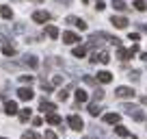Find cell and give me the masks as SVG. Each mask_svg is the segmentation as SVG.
Instances as JSON below:
<instances>
[{"mask_svg": "<svg viewBox=\"0 0 147 139\" xmlns=\"http://www.w3.org/2000/svg\"><path fill=\"white\" fill-rule=\"evenodd\" d=\"M110 24H115L117 28H125L128 26V18H123V15H113V18H110Z\"/></svg>", "mask_w": 147, "mask_h": 139, "instance_id": "52a82bcc", "label": "cell"}, {"mask_svg": "<svg viewBox=\"0 0 147 139\" xmlns=\"http://www.w3.org/2000/svg\"><path fill=\"white\" fill-rule=\"evenodd\" d=\"M63 42L69 44V46H74V44H78V42H80V37L76 35V33H71V31H65V33H63Z\"/></svg>", "mask_w": 147, "mask_h": 139, "instance_id": "8992f818", "label": "cell"}, {"mask_svg": "<svg viewBox=\"0 0 147 139\" xmlns=\"http://www.w3.org/2000/svg\"><path fill=\"white\" fill-rule=\"evenodd\" d=\"M119 120H121L119 113H106V115H104V122H106V124H119Z\"/></svg>", "mask_w": 147, "mask_h": 139, "instance_id": "9c48e42d", "label": "cell"}, {"mask_svg": "<svg viewBox=\"0 0 147 139\" xmlns=\"http://www.w3.org/2000/svg\"><path fill=\"white\" fill-rule=\"evenodd\" d=\"M91 61H100V63H108V61H110V55H108V52H104V50H102V52H97V55H93V59Z\"/></svg>", "mask_w": 147, "mask_h": 139, "instance_id": "8fae6325", "label": "cell"}, {"mask_svg": "<svg viewBox=\"0 0 147 139\" xmlns=\"http://www.w3.org/2000/svg\"><path fill=\"white\" fill-rule=\"evenodd\" d=\"M50 18H52V15L48 13V11H35V13H32V20H35L37 24H46V22H50Z\"/></svg>", "mask_w": 147, "mask_h": 139, "instance_id": "3957f363", "label": "cell"}, {"mask_svg": "<svg viewBox=\"0 0 147 139\" xmlns=\"http://www.w3.org/2000/svg\"><path fill=\"white\" fill-rule=\"evenodd\" d=\"M115 96L117 98H134V89L132 87H117Z\"/></svg>", "mask_w": 147, "mask_h": 139, "instance_id": "5b68a950", "label": "cell"}, {"mask_svg": "<svg viewBox=\"0 0 147 139\" xmlns=\"http://www.w3.org/2000/svg\"><path fill=\"white\" fill-rule=\"evenodd\" d=\"M100 111H102V109H100V104H95V102H91V104H89V113H91L93 117H97V115H100Z\"/></svg>", "mask_w": 147, "mask_h": 139, "instance_id": "7402d4cb", "label": "cell"}, {"mask_svg": "<svg viewBox=\"0 0 147 139\" xmlns=\"http://www.w3.org/2000/svg\"><path fill=\"white\" fill-rule=\"evenodd\" d=\"M39 109H41V111H48V113H54V111H56V107H54V104H52V102H46V100H43L41 104H39Z\"/></svg>", "mask_w": 147, "mask_h": 139, "instance_id": "e0dca14e", "label": "cell"}, {"mask_svg": "<svg viewBox=\"0 0 147 139\" xmlns=\"http://www.w3.org/2000/svg\"><path fill=\"white\" fill-rule=\"evenodd\" d=\"M93 96H95V100H102V98H104V93H102V91H100V89H97V91H95V93H93Z\"/></svg>", "mask_w": 147, "mask_h": 139, "instance_id": "836d02e7", "label": "cell"}, {"mask_svg": "<svg viewBox=\"0 0 147 139\" xmlns=\"http://www.w3.org/2000/svg\"><path fill=\"white\" fill-rule=\"evenodd\" d=\"M41 124H43L41 117H32V126H35V128H37V126H41Z\"/></svg>", "mask_w": 147, "mask_h": 139, "instance_id": "4dcf8cb0", "label": "cell"}, {"mask_svg": "<svg viewBox=\"0 0 147 139\" xmlns=\"http://www.w3.org/2000/svg\"><path fill=\"white\" fill-rule=\"evenodd\" d=\"M48 37H52V39H56V37H59V28H56V26H48Z\"/></svg>", "mask_w": 147, "mask_h": 139, "instance_id": "484cf974", "label": "cell"}, {"mask_svg": "<svg viewBox=\"0 0 147 139\" xmlns=\"http://www.w3.org/2000/svg\"><path fill=\"white\" fill-rule=\"evenodd\" d=\"M145 9H147V0H145Z\"/></svg>", "mask_w": 147, "mask_h": 139, "instance_id": "74e56055", "label": "cell"}, {"mask_svg": "<svg viewBox=\"0 0 147 139\" xmlns=\"http://www.w3.org/2000/svg\"><path fill=\"white\" fill-rule=\"evenodd\" d=\"M113 7H115L117 11H125V9H128V7H125V2H123V0H113Z\"/></svg>", "mask_w": 147, "mask_h": 139, "instance_id": "d4e9b609", "label": "cell"}, {"mask_svg": "<svg viewBox=\"0 0 147 139\" xmlns=\"http://www.w3.org/2000/svg\"><path fill=\"white\" fill-rule=\"evenodd\" d=\"M67 96H69V89H67V87L59 91V100H61V102H63V100H67Z\"/></svg>", "mask_w": 147, "mask_h": 139, "instance_id": "83f0119b", "label": "cell"}, {"mask_svg": "<svg viewBox=\"0 0 147 139\" xmlns=\"http://www.w3.org/2000/svg\"><path fill=\"white\" fill-rule=\"evenodd\" d=\"M67 124H69V128H71V130H82V117H80V115H69L67 117Z\"/></svg>", "mask_w": 147, "mask_h": 139, "instance_id": "7a4b0ae2", "label": "cell"}, {"mask_svg": "<svg viewBox=\"0 0 147 139\" xmlns=\"http://www.w3.org/2000/svg\"><path fill=\"white\" fill-rule=\"evenodd\" d=\"M95 9H97V11H102V9H106V5H104V2H102V0H97V5H95Z\"/></svg>", "mask_w": 147, "mask_h": 139, "instance_id": "d6a6232c", "label": "cell"}, {"mask_svg": "<svg viewBox=\"0 0 147 139\" xmlns=\"http://www.w3.org/2000/svg\"><path fill=\"white\" fill-rule=\"evenodd\" d=\"M30 115H32V109H22V111H20V120H22V122H28V120H30Z\"/></svg>", "mask_w": 147, "mask_h": 139, "instance_id": "d6986e66", "label": "cell"}, {"mask_svg": "<svg viewBox=\"0 0 147 139\" xmlns=\"http://www.w3.org/2000/svg\"><path fill=\"white\" fill-rule=\"evenodd\" d=\"M18 96H20V100H24V102H28V100H32L35 98V91H32L30 87H20V91H18Z\"/></svg>", "mask_w": 147, "mask_h": 139, "instance_id": "277c9868", "label": "cell"}, {"mask_svg": "<svg viewBox=\"0 0 147 139\" xmlns=\"http://www.w3.org/2000/svg\"><path fill=\"white\" fill-rule=\"evenodd\" d=\"M130 78H132V80H138V72H130Z\"/></svg>", "mask_w": 147, "mask_h": 139, "instance_id": "e575fe53", "label": "cell"}, {"mask_svg": "<svg viewBox=\"0 0 147 139\" xmlns=\"http://www.w3.org/2000/svg\"><path fill=\"white\" fill-rule=\"evenodd\" d=\"M74 57H78V59H82V57L84 55H87V48H84V46H76V48H74Z\"/></svg>", "mask_w": 147, "mask_h": 139, "instance_id": "ffe728a7", "label": "cell"}, {"mask_svg": "<svg viewBox=\"0 0 147 139\" xmlns=\"http://www.w3.org/2000/svg\"><path fill=\"white\" fill-rule=\"evenodd\" d=\"M22 139H41V137H39L37 130H26V133L22 135Z\"/></svg>", "mask_w": 147, "mask_h": 139, "instance_id": "603a6c76", "label": "cell"}, {"mask_svg": "<svg viewBox=\"0 0 147 139\" xmlns=\"http://www.w3.org/2000/svg\"><path fill=\"white\" fill-rule=\"evenodd\" d=\"M32 80H35V78H32L30 74H24V76H20V83H24V85H30Z\"/></svg>", "mask_w": 147, "mask_h": 139, "instance_id": "4316f807", "label": "cell"}, {"mask_svg": "<svg viewBox=\"0 0 147 139\" xmlns=\"http://www.w3.org/2000/svg\"><path fill=\"white\" fill-rule=\"evenodd\" d=\"M5 113L7 115H15V113H18V104H15L13 100H7L5 102Z\"/></svg>", "mask_w": 147, "mask_h": 139, "instance_id": "ba28073f", "label": "cell"}, {"mask_svg": "<svg viewBox=\"0 0 147 139\" xmlns=\"http://www.w3.org/2000/svg\"><path fill=\"white\" fill-rule=\"evenodd\" d=\"M134 9L143 11V9H145V0H134Z\"/></svg>", "mask_w": 147, "mask_h": 139, "instance_id": "f1b7e54d", "label": "cell"}, {"mask_svg": "<svg viewBox=\"0 0 147 139\" xmlns=\"http://www.w3.org/2000/svg\"><path fill=\"white\" fill-rule=\"evenodd\" d=\"M87 100H89V93L84 91V89H76V102L82 104V102H87Z\"/></svg>", "mask_w": 147, "mask_h": 139, "instance_id": "5bb4252c", "label": "cell"}, {"mask_svg": "<svg viewBox=\"0 0 147 139\" xmlns=\"http://www.w3.org/2000/svg\"><path fill=\"white\" fill-rule=\"evenodd\" d=\"M97 80H100V83H110V80H113V74L106 72V70H102V72H97Z\"/></svg>", "mask_w": 147, "mask_h": 139, "instance_id": "4fadbf2b", "label": "cell"}, {"mask_svg": "<svg viewBox=\"0 0 147 139\" xmlns=\"http://www.w3.org/2000/svg\"><path fill=\"white\" fill-rule=\"evenodd\" d=\"M35 2H43V0H35Z\"/></svg>", "mask_w": 147, "mask_h": 139, "instance_id": "8d00e7d4", "label": "cell"}, {"mask_svg": "<svg viewBox=\"0 0 147 139\" xmlns=\"http://www.w3.org/2000/svg\"><path fill=\"white\" fill-rule=\"evenodd\" d=\"M141 59H143V61H147V52H143V55H141Z\"/></svg>", "mask_w": 147, "mask_h": 139, "instance_id": "d590c367", "label": "cell"}, {"mask_svg": "<svg viewBox=\"0 0 147 139\" xmlns=\"http://www.w3.org/2000/svg\"><path fill=\"white\" fill-rule=\"evenodd\" d=\"M117 57H119L121 61H128L130 57H134L130 50H125V48H121V46H117Z\"/></svg>", "mask_w": 147, "mask_h": 139, "instance_id": "7c38bea8", "label": "cell"}, {"mask_svg": "<svg viewBox=\"0 0 147 139\" xmlns=\"http://www.w3.org/2000/svg\"><path fill=\"white\" fill-rule=\"evenodd\" d=\"M0 139H7V137H0Z\"/></svg>", "mask_w": 147, "mask_h": 139, "instance_id": "ab89813d", "label": "cell"}, {"mask_svg": "<svg viewBox=\"0 0 147 139\" xmlns=\"http://www.w3.org/2000/svg\"><path fill=\"white\" fill-rule=\"evenodd\" d=\"M67 22L74 24L76 28H80V31H84V28H87V22H84V20H80V18H67Z\"/></svg>", "mask_w": 147, "mask_h": 139, "instance_id": "30bf717a", "label": "cell"}, {"mask_svg": "<svg viewBox=\"0 0 147 139\" xmlns=\"http://www.w3.org/2000/svg\"><path fill=\"white\" fill-rule=\"evenodd\" d=\"M43 139H56V133H54V130H46Z\"/></svg>", "mask_w": 147, "mask_h": 139, "instance_id": "f546056e", "label": "cell"}, {"mask_svg": "<svg viewBox=\"0 0 147 139\" xmlns=\"http://www.w3.org/2000/svg\"><path fill=\"white\" fill-rule=\"evenodd\" d=\"M2 55L13 57L15 55V46H13V44H5V46H2Z\"/></svg>", "mask_w": 147, "mask_h": 139, "instance_id": "ac0fdd59", "label": "cell"}, {"mask_svg": "<svg viewBox=\"0 0 147 139\" xmlns=\"http://www.w3.org/2000/svg\"><path fill=\"white\" fill-rule=\"evenodd\" d=\"M0 18L11 20V18H13V9H11V7H0Z\"/></svg>", "mask_w": 147, "mask_h": 139, "instance_id": "9a60e30c", "label": "cell"}, {"mask_svg": "<svg viewBox=\"0 0 147 139\" xmlns=\"http://www.w3.org/2000/svg\"><path fill=\"white\" fill-rule=\"evenodd\" d=\"M82 2H89V0H82Z\"/></svg>", "mask_w": 147, "mask_h": 139, "instance_id": "f35d334b", "label": "cell"}, {"mask_svg": "<svg viewBox=\"0 0 147 139\" xmlns=\"http://www.w3.org/2000/svg\"><path fill=\"white\" fill-rule=\"evenodd\" d=\"M63 83V78H61V76H52V85H61Z\"/></svg>", "mask_w": 147, "mask_h": 139, "instance_id": "1f68e13d", "label": "cell"}, {"mask_svg": "<svg viewBox=\"0 0 147 139\" xmlns=\"http://www.w3.org/2000/svg\"><path fill=\"white\" fill-rule=\"evenodd\" d=\"M123 111L128 113V115H132L136 122H145V113H143L138 107H134V104H125V107H123Z\"/></svg>", "mask_w": 147, "mask_h": 139, "instance_id": "6da1fadb", "label": "cell"}, {"mask_svg": "<svg viewBox=\"0 0 147 139\" xmlns=\"http://www.w3.org/2000/svg\"><path fill=\"white\" fill-rule=\"evenodd\" d=\"M24 63H26L28 67H37V65H39V61H37L32 55H28V57H24Z\"/></svg>", "mask_w": 147, "mask_h": 139, "instance_id": "44dd1931", "label": "cell"}, {"mask_svg": "<svg viewBox=\"0 0 147 139\" xmlns=\"http://www.w3.org/2000/svg\"><path fill=\"white\" fill-rule=\"evenodd\" d=\"M115 133H117V135H119V137H130V133H128V130H125V128H123V126H119V124H117V128H115ZM130 139H134V137H130Z\"/></svg>", "mask_w": 147, "mask_h": 139, "instance_id": "cb8c5ba5", "label": "cell"}, {"mask_svg": "<svg viewBox=\"0 0 147 139\" xmlns=\"http://www.w3.org/2000/svg\"><path fill=\"white\" fill-rule=\"evenodd\" d=\"M46 122H48V124H52V126H54V124H61V115H59V113H48Z\"/></svg>", "mask_w": 147, "mask_h": 139, "instance_id": "2e32d148", "label": "cell"}]
</instances>
